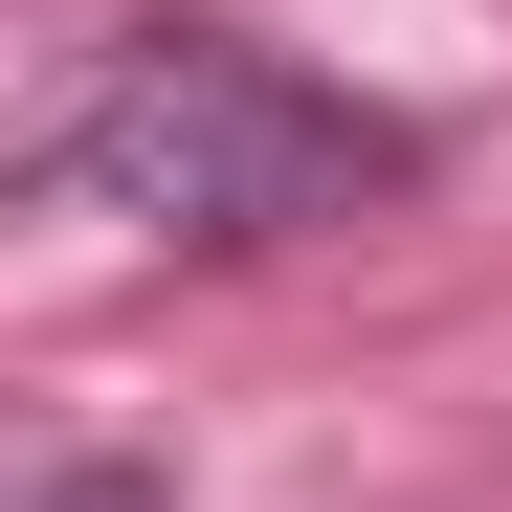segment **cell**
<instances>
[{"mask_svg":"<svg viewBox=\"0 0 512 512\" xmlns=\"http://www.w3.org/2000/svg\"><path fill=\"white\" fill-rule=\"evenodd\" d=\"M90 179L156 201V223H201V245H268V223H312V201H357V179H379V134H357V112H312L268 45L179 23V45H134V90L90 112Z\"/></svg>","mask_w":512,"mask_h":512,"instance_id":"6da1fadb","label":"cell"},{"mask_svg":"<svg viewBox=\"0 0 512 512\" xmlns=\"http://www.w3.org/2000/svg\"><path fill=\"white\" fill-rule=\"evenodd\" d=\"M45 512H156V490H134V468H90V490H45Z\"/></svg>","mask_w":512,"mask_h":512,"instance_id":"7a4b0ae2","label":"cell"}]
</instances>
